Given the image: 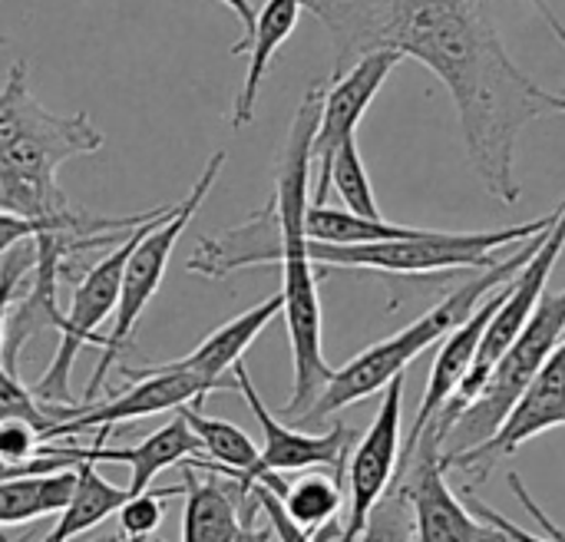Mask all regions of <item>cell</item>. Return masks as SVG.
I'll return each instance as SVG.
<instances>
[{
    "mask_svg": "<svg viewBox=\"0 0 565 542\" xmlns=\"http://www.w3.org/2000/svg\"><path fill=\"white\" fill-rule=\"evenodd\" d=\"M328 26L348 70L371 50H401L440 76L454 96L473 172L500 202H520L516 146L546 116L565 113V93L516 66L497 30L493 0H305Z\"/></svg>",
    "mask_w": 565,
    "mask_h": 542,
    "instance_id": "obj_1",
    "label": "cell"
},
{
    "mask_svg": "<svg viewBox=\"0 0 565 542\" xmlns=\"http://www.w3.org/2000/svg\"><path fill=\"white\" fill-rule=\"evenodd\" d=\"M321 99H324V83H311L295 109L275 176V195L265 205V212H258L248 225L235 232H225L218 238H202V245L185 265L192 275H205V278H225L228 272L248 265H271V262L281 265V301H285L281 315L288 325L291 364H295L291 401L285 404L288 417H305L334 374V368L324 361L318 275L308 255V232H305V212L311 202V189H308L311 142L321 119Z\"/></svg>",
    "mask_w": 565,
    "mask_h": 542,
    "instance_id": "obj_2",
    "label": "cell"
},
{
    "mask_svg": "<svg viewBox=\"0 0 565 542\" xmlns=\"http://www.w3.org/2000/svg\"><path fill=\"white\" fill-rule=\"evenodd\" d=\"M103 149V132L86 113L56 116L26 86V63L17 60L0 89V209L23 219L53 222L70 202L56 185L66 159Z\"/></svg>",
    "mask_w": 565,
    "mask_h": 542,
    "instance_id": "obj_3",
    "label": "cell"
},
{
    "mask_svg": "<svg viewBox=\"0 0 565 542\" xmlns=\"http://www.w3.org/2000/svg\"><path fill=\"white\" fill-rule=\"evenodd\" d=\"M546 232L533 235L516 255L497 262L493 268L487 272H477L470 281H463L460 288H454L444 301H437L427 315H420L417 321H411L407 328H401L397 334L371 344L367 351H361L358 358H351L344 368H338L331 374V381L324 384V391L318 394V401L311 404V411L301 417V421H328L331 414L358 404V401H367L371 394L384 391L397 374H404L411 368V361H417L430 344L444 341L463 318L473 315V308L490 295L497 291L500 285H507L510 278L520 275V268L530 262V255L540 248V238Z\"/></svg>",
    "mask_w": 565,
    "mask_h": 542,
    "instance_id": "obj_4",
    "label": "cell"
},
{
    "mask_svg": "<svg viewBox=\"0 0 565 542\" xmlns=\"http://www.w3.org/2000/svg\"><path fill=\"white\" fill-rule=\"evenodd\" d=\"M556 219H559V209L543 215V219L493 229V232H434V229H424L414 238L361 242V245H331V242H311L308 238V255L315 265L364 268V272H384V275H430V272H454V268L487 272L497 265V258H490L493 248H503L513 242H530L533 235L546 232Z\"/></svg>",
    "mask_w": 565,
    "mask_h": 542,
    "instance_id": "obj_5",
    "label": "cell"
},
{
    "mask_svg": "<svg viewBox=\"0 0 565 542\" xmlns=\"http://www.w3.org/2000/svg\"><path fill=\"white\" fill-rule=\"evenodd\" d=\"M563 334L565 288L563 291H546L540 298L533 318L523 325V331L516 334V341L493 364V371L483 381V387L477 391V397L450 424V431H447V437L440 444V454L444 457H454V454L470 450V447L483 444L487 437H493L500 431V424L507 421V414L513 411V404L520 401V394L526 391V384L536 378V371L556 351V344L563 341Z\"/></svg>",
    "mask_w": 565,
    "mask_h": 542,
    "instance_id": "obj_6",
    "label": "cell"
},
{
    "mask_svg": "<svg viewBox=\"0 0 565 542\" xmlns=\"http://www.w3.org/2000/svg\"><path fill=\"white\" fill-rule=\"evenodd\" d=\"M222 166H225V149H218V152L209 156V162H205L202 176L195 179V185L189 189V195H185L179 205H172L156 225H149V232L136 242L132 255L126 258L122 285H119V305H116V311H113V331L103 338V358H99V364H96V371H93V378H89V384H86L83 404L96 401V394H99V387H103V381H106V371L116 364V358H119V351L126 348V341L132 338V331H136V325H139L146 305H149L152 295L159 291V285H162V278H166V268H169V258H172V252H175V242H179L182 232L189 229L192 215L202 209V202H205V195L212 192V185H215Z\"/></svg>",
    "mask_w": 565,
    "mask_h": 542,
    "instance_id": "obj_7",
    "label": "cell"
},
{
    "mask_svg": "<svg viewBox=\"0 0 565 542\" xmlns=\"http://www.w3.org/2000/svg\"><path fill=\"white\" fill-rule=\"evenodd\" d=\"M172 205H162V212H156L149 222H142L139 229H132L122 242H116L93 268H86L83 281L76 285L73 291V301L70 308L63 311V321H60V348L46 368V374L36 381L33 387V397L40 404H53V407H73V394H70V374H73V361L76 354L86 348V344H99L103 348V338H99V325L116 311L119 305V285H122V268H126V258L132 255L136 242L149 232V225H156Z\"/></svg>",
    "mask_w": 565,
    "mask_h": 542,
    "instance_id": "obj_8",
    "label": "cell"
},
{
    "mask_svg": "<svg viewBox=\"0 0 565 542\" xmlns=\"http://www.w3.org/2000/svg\"><path fill=\"white\" fill-rule=\"evenodd\" d=\"M132 374V387L116 391L109 401H89V404H73V407H53L43 404L50 414V427L40 434L43 444L79 434V431H113V424L122 421H142L152 414H166V411H179L185 404H205V397L212 391H218L215 384L202 381L192 371L172 368V364H159V368H139L129 371Z\"/></svg>",
    "mask_w": 565,
    "mask_h": 542,
    "instance_id": "obj_9",
    "label": "cell"
},
{
    "mask_svg": "<svg viewBox=\"0 0 565 542\" xmlns=\"http://www.w3.org/2000/svg\"><path fill=\"white\" fill-rule=\"evenodd\" d=\"M401 60H404L401 50H371L358 56L348 70L334 73L331 86L324 89L321 119H318V132L311 142V166H318L311 205H328L331 159L348 139H354L367 106L374 103V96L381 93V86L387 83V76L397 70Z\"/></svg>",
    "mask_w": 565,
    "mask_h": 542,
    "instance_id": "obj_10",
    "label": "cell"
},
{
    "mask_svg": "<svg viewBox=\"0 0 565 542\" xmlns=\"http://www.w3.org/2000/svg\"><path fill=\"white\" fill-rule=\"evenodd\" d=\"M404 387L407 374H397L384 387V401L364 437L354 444L348 460V520L338 542H354L364 530L377 500L391 490L401 464V424H404Z\"/></svg>",
    "mask_w": 565,
    "mask_h": 542,
    "instance_id": "obj_11",
    "label": "cell"
},
{
    "mask_svg": "<svg viewBox=\"0 0 565 542\" xmlns=\"http://www.w3.org/2000/svg\"><path fill=\"white\" fill-rule=\"evenodd\" d=\"M556 427H565V334L556 351L546 358V364L536 371V378L526 384V391L520 394V401L513 404V411L507 414V421L493 437L454 457L444 454L440 457L447 470H480L483 477L493 467V460L516 454L526 440Z\"/></svg>",
    "mask_w": 565,
    "mask_h": 542,
    "instance_id": "obj_12",
    "label": "cell"
},
{
    "mask_svg": "<svg viewBox=\"0 0 565 542\" xmlns=\"http://www.w3.org/2000/svg\"><path fill=\"white\" fill-rule=\"evenodd\" d=\"M232 378H235V387L242 391V397L248 401L258 427H262V450H258V464L238 480V487L248 493L252 483L265 474H295V470H315V467H328V470H344V460H348V450L354 444V431L344 427V424H334L328 434H305V431H295V427H285L262 401V394L255 391L252 378H248V368L238 361L232 368Z\"/></svg>",
    "mask_w": 565,
    "mask_h": 542,
    "instance_id": "obj_13",
    "label": "cell"
},
{
    "mask_svg": "<svg viewBox=\"0 0 565 542\" xmlns=\"http://www.w3.org/2000/svg\"><path fill=\"white\" fill-rule=\"evenodd\" d=\"M411 500L417 540L420 542H507V536L483 523L447 483V464L437 447L417 444L397 480Z\"/></svg>",
    "mask_w": 565,
    "mask_h": 542,
    "instance_id": "obj_14",
    "label": "cell"
},
{
    "mask_svg": "<svg viewBox=\"0 0 565 542\" xmlns=\"http://www.w3.org/2000/svg\"><path fill=\"white\" fill-rule=\"evenodd\" d=\"M507 298V285H500L497 291H490L470 318H463L444 341H440V354L430 368V381H427V391H424V401H420V411L414 417V427H411V437H407V447H401V464H397V474L407 467V460L414 457L417 450V440L420 434L427 431V424L434 421V414L457 394V387L467 381V374L473 371V361H477V351L483 344V334L500 308V301ZM397 480V477H394Z\"/></svg>",
    "mask_w": 565,
    "mask_h": 542,
    "instance_id": "obj_15",
    "label": "cell"
},
{
    "mask_svg": "<svg viewBox=\"0 0 565 542\" xmlns=\"http://www.w3.org/2000/svg\"><path fill=\"white\" fill-rule=\"evenodd\" d=\"M106 434L109 431H96L93 447H79L76 457L79 460H93V464H126L129 467V487L126 490L132 497L146 493L162 470H169V467H175V464H182V460L199 454V440H195V434L189 431V424L182 421L179 411H175V417L166 427H159L156 434H149L136 447L109 450V447H103Z\"/></svg>",
    "mask_w": 565,
    "mask_h": 542,
    "instance_id": "obj_16",
    "label": "cell"
},
{
    "mask_svg": "<svg viewBox=\"0 0 565 542\" xmlns=\"http://www.w3.org/2000/svg\"><path fill=\"white\" fill-rule=\"evenodd\" d=\"M281 308H285V301H281V291H278L268 301H262V305L242 311L238 318L225 321L192 354H185L179 361H169V364L199 374L202 381L215 384L218 391H228V387H235V378H225V374L245 358V351L252 348V341L281 315Z\"/></svg>",
    "mask_w": 565,
    "mask_h": 542,
    "instance_id": "obj_17",
    "label": "cell"
},
{
    "mask_svg": "<svg viewBox=\"0 0 565 542\" xmlns=\"http://www.w3.org/2000/svg\"><path fill=\"white\" fill-rule=\"evenodd\" d=\"M301 10H305V0H268V3L255 13L252 33L232 46V53H248L245 83L238 86L235 113H232V126H235V129H238V126H248V123L255 119L258 93H262L265 73H268V66H271V56H275L278 46L295 33Z\"/></svg>",
    "mask_w": 565,
    "mask_h": 542,
    "instance_id": "obj_18",
    "label": "cell"
},
{
    "mask_svg": "<svg viewBox=\"0 0 565 542\" xmlns=\"http://www.w3.org/2000/svg\"><path fill=\"white\" fill-rule=\"evenodd\" d=\"M245 490L235 477L199 480L195 470H185V513H182V542H232L242 523Z\"/></svg>",
    "mask_w": 565,
    "mask_h": 542,
    "instance_id": "obj_19",
    "label": "cell"
},
{
    "mask_svg": "<svg viewBox=\"0 0 565 542\" xmlns=\"http://www.w3.org/2000/svg\"><path fill=\"white\" fill-rule=\"evenodd\" d=\"M182 421L189 424V431L199 440V454H205L209 460H195L189 457L192 470H209V474H222V477H235L242 480L255 464H258V444L235 424L222 421V417H205L199 404H185L179 407Z\"/></svg>",
    "mask_w": 565,
    "mask_h": 542,
    "instance_id": "obj_20",
    "label": "cell"
},
{
    "mask_svg": "<svg viewBox=\"0 0 565 542\" xmlns=\"http://www.w3.org/2000/svg\"><path fill=\"white\" fill-rule=\"evenodd\" d=\"M129 497H132L129 490L106 483V480L96 474V464H93V460H79V464H76V483H73L70 503L56 513V527L50 530V536L43 542H70L73 536H79V533L99 527L103 520L116 517L119 507H122Z\"/></svg>",
    "mask_w": 565,
    "mask_h": 542,
    "instance_id": "obj_21",
    "label": "cell"
},
{
    "mask_svg": "<svg viewBox=\"0 0 565 542\" xmlns=\"http://www.w3.org/2000/svg\"><path fill=\"white\" fill-rule=\"evenodd\" d=\"M262 483H268L285 513L305 530V533H321L328 527H334V517L344 507V490H341V477H328V474H305L295 483H285L281 474H265L258 477Z\"/></svg>",
    "mask_w": 565,
    "mask_h": 542,
    "instance_id": "obj_22",
    "label": "cell"
},
{
    "mask_svg": "<svg viewBox=\"0 0 565 542\" xmlns=\"http://www.w3.org/2000/svg\"><path fill=\"white\" fill-rule=\"evenodd\" d=\"M73 483H76V467L43 477L0 480V527H17L60 513L70 503Z\"/></svg>",
    "mask_w": 565,
    "mask_h": 542,
    "instance_id": "obj_23",
    "label": "cell"
},
{
    "mask_svg": "<svg viewBox=\"0 0 565 542\" xmlns=\"http://www.w3.org/2000/svg\"><path fill=\"white\" fill-rule=\"evenodd\" d=\"M305 232L311 242H331V245H361V242H391V238H414L424 229L397 225L367 215H354L348 209H328V205H311L305 212Z\"/></svg>",
    "mask_w": 565,
    "mask_h": 542,
    "instance_id": "obj_24",
    "label": "cell"
},
{
    "mask_svg": "<svg viewBox=\"0 0 565 542\" xmlns=\"http://www.w3.org/2000/svg\"><path fill=\"white\" fill-rule=\"evenodd\" d=\"M331 185L341 195L348 212L367 215V219H381V209H377V199H374V185H371V176L364 169L358 139H348L334 152V159H331Z\"/></svg>",
    "mask_w": 565,
    "mask_h": 542,
    "instance_id": "obj_25",
    "label": "cell"
},
{
    "mask_svg": "<svg viewBox=\"0 0 565 542\" xmlns=\"http://www.w3.org/2000/svg\"><path fill=\"white\" fill-rule=\"evenodd\" d=\"M354 542H420L411 500L401 483H391V490L377 500Z\"/></svg>",
    "mask_w": 565,
    "mask_h": 542,
    "instance_id": "obj_26",
    "label": "cell"
},
{
    "mask_svg": "<svg viewBox=\"0 0 565 542\" xmlns=\"http://www.w3.org/2000/svg\"><path fill=\"white\" fill-rule=\"evenodd\" d=\"M179 493H185V487H169V490H159V493L156 490H146L139 497H129L119 507V513H116L122 536H142V540H149L162 527V513H166L162 500L179 497Z\"/></svg>",
    "mask_w": 565,
    "mask_h": 542,
    "instance_id": "obj_27",
    "label": "cell"
},
{
    "mask_svg": "<svg viewBox=\"0 0 565 542\" xmlns=\"http://www.w3.org/2000/svg\"><path fill=\"white\" fill-rule=\"evenodd\" d=\"M0 417H23L33 421L40 427V434L50 427V414L46 407L33 397V391H26L17 378V364H7L0 358Z\"/></svg>",
    "mask_w": 565,
    "mask_h": 542,
    "instance_id": "obj_28",
    "label": "cell"
},
{
    "mask_svg": "<svg viewBox=\"0 0 565 542\" xmlns=\"http://www.w3.org/2000/svg\"><path fill=\"white\" fill-rule=\"evenodd\" d=\"M43 437L33 421L23 417H0V464H26L40 454Z\"/></svg>",
    "mask_w": 565,
    "mask_h": 542,
    "instance_id": "obj_29",
    "label": "cell"
},
{
    "mask_svg": "<svg viewBox=\"0 0 565 542\" xmlns=\"http://www.w3.org/2000/svg\"><path fill=\"white\" fill-rule=\"evenodd\" d=\"M252 497H255L258 513L265 517L268 530L275 533V540L278 542H321V540H315L311 533H305V530H301V527L285 513V507H281V500H278V493H275L268 483L255 480V483H252Z\"/></svg>",
    "mask_w": 565,
    "mask_h": 542,
    "instance_id": "obj_30",
    "label": "cell"
},
{
    "mask_svg": "<svg viewBox=\"0 0 565 542\" xmlns=\"http://www.w3.org/2000/svg\"><path fill=\"white\" fill-rule=\"evenodd\" d=\"M26 268H33V242H30V248L23 242L17 248H10V258L0 272V351L7 341V315H10V305L17 298V288H20Z\"/></svg>",
    "mask_w": 565,
    "mask_h": 542,
    "instance_id": "obj_31",
    "label": "cell"
},
{
    "mask_svg": "<svg viewBox=\"0 0 565 542\" xmlns=\"http://www.w3.org/2000/svg\"><path fill=\"white\" fill-rule=\"evenodd\" d=\"M483 523H490V527H497L503 536H507V542H565L559 533H553V530H543L546 533V540L543 536H533V533H526V530H520L513 520H507L503 513H497L493 507H487L483 500H473V507H470Z\"/></svg>",
    "mask_w": 565,
    "mask_h": 542,
    "instance_id": "obj_32",
    "label": "cell"
},
{
    "mask_svg": "<svg viewBox=\"0 0 565 542\" xmlns=\"http://www.w3.org/2000/svg\"><path fill=\"white\" fill-rule=\"evenodd\" d=\"M40 232L36 219H23L17 212L0 209V255H7L10 248H17L20 242H33V235Z\"/></svg>",
    "mask_w": 565,
    "mask_h": 542,
    "instance_id": "obj_33",
    "label": "cell"
},
{
    "mask_svg": "<svg viewBox=\"0 0 565 542\" xmlns=\"http://www.w3.org/2000/svg\"><path fill=\"white\" fill-rule=\"evenodd\" d=\"M507 487L516 493V500H520V503H523V510H526V513L536 520V527H543V530H553V533H559V536L565 540V530H559V527H556V523H553V520L543 513V507L533 500V493L526 490V483H523V477H520V474H507Z\"/></svg>",
    "mask_w": 565,
    "mask_h": 542,
    "instance_id": "obj_34",
    "label": "cell"
},
{
    "mask_svg": "<svg viewBox=\"0 0 565 542\" xmlns=\"http://www.w3.org/2000/svg\"><path fill=\"white\" fill-rule=\"evenodd\" d=\"M255 517H258V503L242 507V523H238V533L232 536V542H268L265 530L255 527Z\"/></svg>",
    "mask_w": 565,
    "mask_h": 542,
    "instance_id": "obj_35",
    "label": "cell"
},
{
    "mask_svg": "<svg viewBox=\"0 0 565 542\" xmlns=\"http://www.w3.org/2000/svg\"><path fill=\"white\" fill-rule=\"evenodd\" d=\"M530 3H533V7H536L540 13H543V20L550 23V30H553V36H556V40L563 43V50H565V26H563V20H559V17L553 13V7H550L546 0H530Z\"/></svg>",
    "mask_w": 565,
    "mask_h": 542,
    "instance_id": "obj_36",
    "label": "cell"
},
{
    "mask_svg": "<svg viewBox=\"0 0 565 542\" xmlns=\"http://www.w3.org/2000/svg\"><path fill=\"white\" fill-rule=\"evenodd\" d=\"M218 3H225L228 10L238 13V20H242V26H245V36H248L252 26H255V7H252L248 0H218Z\"/></svg>",
    "mask_w": 565,
    "mask_h": 542,
    "instance_id": "obj_37",
    "label": "cell"
},
{
    "mask_svg": "<svg viewBox=\"0 0 565 542\" xmlns=\"http://www.w3.org/2000/svg\"><path fill=\"white\" fill-rule=\"evenodd\" d=\"M119 542H146V540H142V536H122Z\"/></svg>",
    "mask_w": 565,
    "mask_h": 542,
    "instance_id": "obj_38",
    "label": "cell"
},
{
    "mask_svg": "<svg viewBox=\"0 0 565 542\" xmlns=\"http://www.w3.org/2000/svg\"><path fill=\"white\" fill-rule=\"evenodd\" d=\"M526 3H530V0H526Z\"/></svg>",
    "mask_w": 565,
    "mask_h": 542,
    "instance_id": "obj_39",
    "label": "cell"
}]
</instances>
